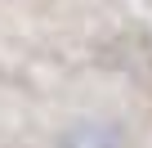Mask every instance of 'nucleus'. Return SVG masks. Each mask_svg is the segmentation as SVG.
I'll return each mask as SVG.
<instances>
[{"label":"nucleus","mask_w":152,"mask_h":148,"mask_svg":"<svg viewBox=\"0 0 152 148\" xmlns=\"http://www.w3.org/2000/svg\"><path fill=\"white\" fill-rule=\"evenodd\" d=\"M63 148H121V139L116 135H103L99 126H76L63 139Z\"/></svg>","instance_id":"obj_1"}]
</instances>
